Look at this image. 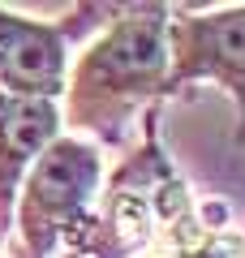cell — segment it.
<instances>
[{"mask_svg":"<svg viewBox=\"0 0 245 258\" xmlns=\"http://www.w3.org/2000/svg\"><path fill=\"white\" fill-rule=\"evenodd\" d=\"M56 138H60V103L0 91V228L5 232L22 176Z\"/></svg>","mask_w":245,"mask_h":258,"instance_id":"8992f818","label":"cell"},{"mask_svg":"<svg viewBox=\"0 0 245 258\" xmlns=\"http://www.w3.org/2000/svg\"><path fill=\"white\" fill-rule=\"evenodd\" d=\"M5 237H9V232H5V228H0V258H5Z\"/></svg>","mask_w":245,"mask_h":258,"instance_id":"52a82bcc","label":"cell"},{"mask_svg":"<svg viewBox=\"0 0 245 258\" xmlns=\"http://www.w3.org/2000/svg\"><path fill=\"white\" fill-rule=\"evenodd\" d=\"M99 181H103L99 147L86 138H73V134H60L30 164V172L18 185V198H13L9 224L18 232L22 254L52 258L60 241L78 237L99 203Z\"/></svg>","mask_w":245,"mask_h":258,"instance_id":"3957f363","label":"cell"},{"mask_svg":"<svg viewBox=\"0 0 245 258\" xmlns=\"http://www.w3.org/2000/svg\"><path fill=\"white\" fill-rule=\"evenodd\" d=\"M181 211L185 181L172 172L155 125H146V142L116 168L103 207L91 211L65 258H129L134 249L151 245L163 228H172Z\"/></svg>","mask_w":245,"mask_h":258,"instance_id":"7a4b0ae2","label":"cell"},{"mask_svg":"<svg viewBox=\"0 0 245 258\" xmlns=\"http://www.w3.org/2000/svg\"><path fill=\"white\" fill-rule=\"evenodd\" d=\"M91 13L95 5H82L60 22H35L0 5V91L60 103L69 74V39L86 26Z\"/></svg>","mask_w":245,"mask_h":258,"instance_id":"5b68a950","label":"cell"},{"mask_svg":"<svg viewBox=\"0 0 245 258\" xmlns=\"http://www.w3.org/2000/svg\"><path fill=\"white\" fill-rule=\"evenodd\" d=\"M215 82L236 108V147H245V5L176 13L168 22V82L163 95Z\"/></svg>","mask_w":245,"mask_h":258,"instance_id":"277c9868","label":"cell"},{"mask_svg":"<svg viewBox=\"0 0 245 258\" xmlns=\"http://www.w3.org/2000/svg\"><path fill=\"white\" fill-rule=\"evenodd\" d=\"M168 5H116L103 30L69 60L60 125L120 147L125 129L146 120L168 82Z\"/></svg>","mask_w":245,"mask_h":258,"instance_id":"6da1fadb","label":"cell"},{"mask_svg":"<svg viewBox=\"0 0 245 258\" xmlns=\"http://www.w3.org/2000/svg\"><path fill=\"white\" fill-rule=\"evenodd\" d=\"M18 258H30V254H22V249H18Z\"/></svg>","mask_w":245,"mask_h":258,"instance_id":"ba28073f","label":"cell"}]
</instances>
